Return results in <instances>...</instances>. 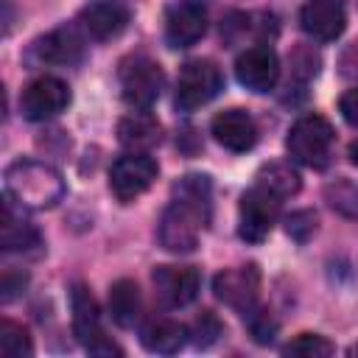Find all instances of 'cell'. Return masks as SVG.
I'll list each match as a JSON object with an SVG mask.
<instances>
[{
  "mask_svg": "<svg viewBox=\"0 0 358 358\" xmlns=\"http://www.w3.org/2000/svg\"><path fill=\"white\" fill-rule=\"evenodd\" d=\"M213 215V185L204 173H187L182 176L173 190L171 201L162 210L157 238L159 246L173 255H187L199 246L201 232L207 229Z\"/></svg>",
  "mask_w": 358,
  "mask_h": 358,
  "instance_id": "obj_1",
  "label": "cell"
},
{
  "mask_svg": "<svg viewBox=\"0 0 358 358\" xmlns=\"http://www.w3.org/2000/svg\"><path fill=\"white\" fill-rule=\"evenodd\" d=\"M6 193L22 204L25 210H48L56 207L64 196L62 173L39 159H17L6 168Z\"/></svg>",
  "mask_w": 358,
  "mask_h": 358,
  "instance_id": "obj_2",
  "label": "cell"
},
{
  "mask_svg": "<svg viewBox=\"0 0 358 358\" xmlns=\"http://www.w3.org/2000/svg\"><path fill=\"white\" fill-rule=\"evenodd\" d=\"M333 140H336V131H333L327 117H322V115H302L288 129L285 148H288L294 162H299L305 168L322 171L330 162Z\"/></svg>",
  "mask_w": 358,
  "mask_h": 358,
  "instance_id": "obj_3",
  "label": "cell"
},
{
  "mask_svg": "<svg viewBox=\"0 0 358 358\" xmlns=\"http://www.w3.org/2000/svg\"><path fill=\"white\" fill-rule=\"evenodd\" d=\"M117 78H120V95L131 109H151L165 87L162 67L143 53L120 62Z\"/></svg>",
  "mask_w": 358,
  "mask_h": 358,
  "instance_id": "obj_4",
  "label": "cell"
},
{
  "mask_svg": "<svg viewBox=\"0 0 358 358\" xmlns=\"http://www.w3.org/2000/svg\"><path fill=\"white\" fill-rule=\"evenodd\" d=\"M70 308H73V333L90 355H123V350L106 336L101 324L98 302L84 285H76L70 291Z\"/></svg>",
  "mask_w": 358,
  "mask_h": 358,
  "instance_id": "obj_5",
  "label": "cell"
},
{
  "mask_svg": "<svg viewBox=\"0 0 358 358\" xmlns=\"http://www.w3.org/2000/svg\"><path fill=\"white\" fill-rule=\"evenodd\" d=\"M224 90L221 70L210 59H193L182 64L176 78V109L196 112Z\"/></svg>",
  "mask_w": 358,
  "mask_h": 358,
  "instance_id": "obj_6",
  "label": "cell"
},
{
  "mask_svg": "<svg viewBox=\"0 0 358 358\" xmlns=\"http://www.w3.org/2000/svg\"><path fill=\"white\" fill-rule=\"evenodd\" d=\"M280 204L282 199L277 193H271L263 185H252L243 196H241V207H238V235L246 243H260L266 241V235L271 232V227L277 224L280 215Z\"/></svg>",
  "mask_w": 358,
  "mask_h": 358,
  "instance_id": "obj_7",
  "label": "cell"
},
{
  "mask_svg": "<svg viewBox=\"0 0 358 358\" xmlns=\"http://www.w3.org/2000/svg\"><path fill=\"white\" fill-rule=\"evenodd\" d=\"M67 106H70V87H67V81H62L56 76H39V78L28 81V87L20 95V109L34 123L50 120V117L62 115Z\"/></svg>",
  "mask_w": 358,
  "mask_h": 358,
  "instance_id": "obj_8",
  "label": "cell"
},
{
  "mask_svg": "<svg viewBox=\"0 0 358 358\" xmlns=\"http://www.w3.org/2000/svg\"><path fill=\"white\" fill-rule=\"evenodd\" d=\"M157 179V162L148 154H126L120 159H115L112 171H109V190L115 193L117 201L129 204L137 196H143Z\"/></svg>",
  "mask_w": 358,
  "mask_h": 358,
  "instance_id": "obj_9",
  "label": "cell"
},
{
  "mask_svg": "<svg viewBox=\"0 0 358 358\" xmlns=\"http://www.w3.org/2000/svg\"><path fill=\"white\" fill-rule=\"evenodd\" d=\"M207 31V0H173L165 11V42L171 48H190Z\"/></svg>",
  "mask_w": 358,
  "mask_h": 358,
  "instance_id": "obj_10",
  "label": "cell"
},
{
  "mask_svg": "<svg viewBox=\"0 0 358 358\" xmlns=\"http://www.w3.org/2000/svg\"><path fill=\"white\" fill-rule=\"evenodd\" d=\"M257 291H260V268L255 263L224 268L213 277V294L238 313H246L257 305Z\"/></svg>",
  "mask_w": 358,
  "mask_h": 358,
  "instance_id": "obj_11",
  "label": "cell"
},
{
  "mask_svg": "<svg viewBox=\"0 0 358 358\" xmlns=\"http://www.w3.org/2000/svg\"><path fill=\"white\" fill-rule=\"evenodd\" d=\"M154 291L165 308H185L199 296L201 277L193 266H157L154 268Z\"/></svg>",
  "mask_w": 358,
  "mask_h": 358,
  "instance_id": "obj_12",
  "label": "cell"
},
{
  "mask_svg": "<svg viewBox=\"0 0 358 358\" xmlns=\"http://www.w3.org/2000/svg\"><path fill=\"white\" fill-rule=\"evenodd\" d=\"M129 20H131L129 8L117 0H92L78 11L81 31L98 42H109V39L120 36L126 31Z\"/></svg>",
  "mask_w": 358,
  "mask_h": 358,
  "instance_id": "obj_13",
  "label": "cell"
},
{
  "mask_svg": "<svg viewBox=\"0 0 358 358\" xmlns=\"http://www.w3.org/2000/svg\"><path fill=\"white\" fill-rule=\"evenodd\" d=\"M235 76H238V81L246 90H252V92H268V90H274V84L280 78V59L266 45L246 48L238 56V62H235Z\"/></svg>",
  "mask_w": 358,
  "mask_h": 358,
  "instance_id": "obj_14",
  "label": "cell"
},
{
  "mask_svg": "<svg viewBox=\"0 0 358 358\" xmlns=\"http://www.w3.org/2000/svg\"><path fill=\"white\" fill-rule=\"evenodd\" d=\"M210 131L218 145H224L232 154L252 151L257 143V123L246 109H224L213 117Z\"/></svg>",
  "mask_w": 358,
  "mask_h": 358,
  "instance_id": "obj_15",
  "label": "cell"
},
{
  "mask_svg": "<svg viewBox=\"0 0 358 358\" xmlns=\"http://www.w3.org/2000/svg\"><path fill=\"white\" fill-rule=\"evenodd\" d=\"M299 25L308 36L319 42H333L347 25L344 0H308L299 11Z\"/></svg>",
  "mask_w": 358,
  "mask_h": 358,
  "instance_id": "obj_16",
  "label": "cell"
},
{
  "mask_svg": "<svg viewBox=\"0 0 358 358\" xmlns=\"http://www.w3.org/2000/svg\"><path fill=\"white\" fill-rule=\"evenodd\" d=\"M34 53L45 64H76L84 53V36L76 25H59L34 42Z\"/></svg>",
  "mask_w": 358,
  "mask_h": 358,
  "instance_id": "obj_17",
  "label": "cell"
},
{
  "mask_svg": "<svg viewBox=\"0 0 358 358\" xmlns=\"http://www.w3.org/2000/svg\"><path fill=\"white\" fill-rule=\"evenodd\" d=\"M22 204H17L8 193L3 196V218H0V243L3 252H28L39 246L36 227L22 215Z\"/></svg>",
  "mask_w": 358,
  "mask_h": 358,
  "instance_id": "obj_18",
  "label": "cell"
},
{
  "mask_svg": "<svg viewBox=\"0 0 358 358\" xmlns=\"http://www.w3.org/2000/svg\"><path fill=\"white\" fill-rule=\"evenodd\" d=\"M162 137L159 120L148 112V109H134L131 115H126L117 123V140L123 148L134 151V154H148Z\"/></svg>",
  "mask_w": 358,
  "mask_h": 358,
  "instance_id": "obj_19",
  "label": "cell"
},
{
  "mask_svg": "<svg viewBox=\"0 0 358 358\" xmlns=\"http://www.w3.org/2000/svg\"><path fill=\"white\" fill-rule=\"evenodd\" d=\"M187 338V327L179 324L176 319H168V316H154L143 324L140 330V341L148 352H157V355H173L182 350Z\"/></svg>",
  "mask_w": 358,
  "mask_h": 358,
  "instance_id": "obj_20",
  "label": "cell"
},
{
  "mask_svg": "<svg viewBox=\"0 0 358 358\" xmlns=\"http://www.w3.org/2000/svg\"><path fill=\"white\" fill-rule=\"evenodd\" d=\"M109 316L117 327H134L143 316V294L134 280H117L109 288Z\"/></svg>",
  "mask_w": 358,
  "mask_h": 358,
  "instance_id": "obj_21",
  "label": "cell"
},
{
  "mask_svg": "<svg viewBox=\"0 0 358 358\" xmlns=\"http://www.w3.org/2000/svg\"><path fill=\"white\" fill-rule=\"evenodd\" d=\"M255 182L263 185V187H268V190L277 193L280 199H288V196L299 193V185H302V182H299V173H296L288 162H266V165L257 171Z\"/></svg>",
  "mask_w": 358,
  "mask_h": 358,
  "instance_id": "obj_22",
  "label": "cell"
},
{
  "mask_svg": "<svg viewBox=\"0 0 358 358\" xmlns=\"http://www.w3.org/2000/svg\"><path fill=\"white\" fill-rule=\"evenodd\" d=\"M324 199L344 218H358V182L338 176L324 185Z\"/></svg>",
  "mask_w": 358,
  "mask_h": 358,
  "instance_id": "obj_23",
  "label": "cell"
},
{
  "mask_svg": "<svg viewBox=\"0 0 358 358\" xmlns=\"http://www.w3.org/2000/svg\"><path fill=\"white\" fill-rule=\"evenodd\" d=\"M31 352H34V344H31L28 330L11 319H3L0 322V355L3 358H31Z\"/></svg>",
  "mask_w": 358,
  "mask_h": 358,
  "instance_id": "obj_24",
  "label": "cell"
},
{
  "mask_svg": "<svg viewBox=\"0 0 358 358\" xmlns=\"http://www.w3.org/2000/svg\"><path fill=\"white\" fill-rule=\"evenodd\" d=\"M333 352H336V347L319 333H299L296 338H291L282 347V355H305V358H324Z\"/></svg>",
  "mask_w": 358,
  "mask_h": 358,
  "instance_id": "obj_25",
  "label": "cell"
},
{
  "mask_svg": "<svg viewBox=\"0 0 358 358\" xmlns=\"http://www.w3.org/2000/svg\"><path fill=\"white\" fill-rule=\"evenodd\" d=\"M190 336H193V344L199 350H207L224 336V324L213 310H201L190 324Z\"/></svg>",
  "mask_w": 358,
  "mask_h": 358,
  "instance_id": "obj_26",
  "label": "cell"
},
{
  "mask_svg": "<svg viewBox=\"0 0 358 358\" xmlns=\"http://www.w3.org/2000/svg\"><path fill=\"white\" fill-rule=\"evenodd\" d=\"M243 322H246V327H249V333H252V338L257 344H268L274 338V333H277V319L266 308L255 305L252 310L243 313Z\"/></svg>",
  "mask_w": 358,
  "mask_h": 358,
  "instance_id": "obj_27",
  "label": "cell"
},
{
  "mask_svg": "<svg viewBox=\"0 0 358 358\" xmlns=\"http://www.w3.org/2000/svg\"><path fill=\"white\" fill-rule=\"evenodd\" d=\"M285 232L288 238H294L296 243H305L313 232H316V213L313 210H294L285 218Z\"/></svg>",
  "mask_w": 358,
  "mask_h": 358,
  "instance_id": "obj_28",
  "label": "cell"
},
{
  "mask_svg": "<svg viewBox=\"0 0 358 358\" xmlns=\"http://www.w3.org/2000/svg\"><path fill=\"white\" fill-rule=\"evenodd\" d=\"M3 302H11L22 288H25V274L22 271H11V268H6V274H3Z\"/></svg>",
  "mask_w": 358,
  "mask_h": 358,
  "instance_id": "obj_29",
  "label": "cell"
},
{
  "mask_svg": "<svg viewBox=\"0 0 358 358\" xmlns=\"http://www.w3.org/2000/svg\"><path fill=\"white\" fill-rule=\"evenodd\" d=\"M338 112L350 126H358V90H350L338 101Z\"/></svg>",
  "mask_w": 358,
  "mask_h": 358,
  "instance_id": "obj_30",
  "label": "cell"
},
{
  "mask_svg": "<svg viewBox=\"0 0 358 358\" xmlns=\"http://www.w3.org/2000/svg\"><path fill=\"white\" fill-rule=\"evenodd\" d=\"M341 67H344V76H358V42L350 45V50L341 59Z\"/></svg>",
  "mask_w": 358,
  "mask_h": 358,
  "instance_id": "obj_31",
  "label": "cell"
},
{
  "mask_svg": "<svg viewBox=\"0 0 358 358\" xmlns=\"http://www.w3.org/2000/svg\"><path fill=\"white\" fill-rule=\"evenodd\" d=\"M347 154H350V162H352V165H358V140H352V143H350Z\"/></svg>",
  "mask_w": 358,
  "mask_h": 358,
  "instance_id": "obj_32",
  "label": "cell"
},
{
  "mask_svg": "<svg viewBox=\"0 0 358 358\" xmlns=\"http://www.w3.org/2000/svg\"><path fill=\"white\" fill-rule=\"evenodd\" d=\"M347 352H350V355H358V344H352V347H350Z\"/></svg>",
  "mask_w": 358,
  "mask_h": 358,
  "instance_id": "obj_33",
  "label": "cell"
}]
</instances>
